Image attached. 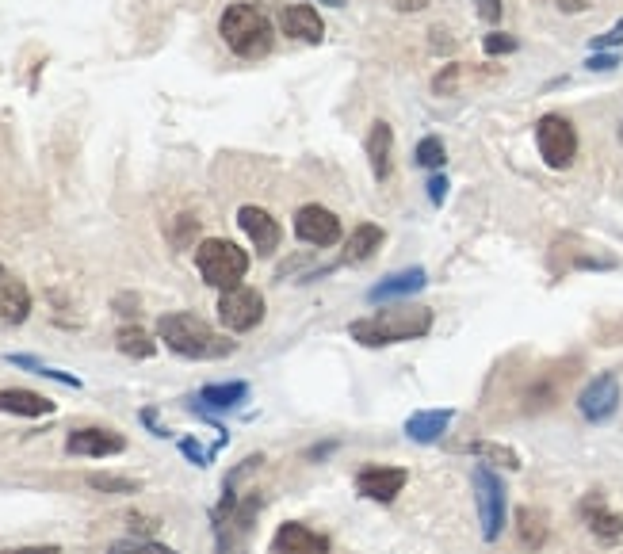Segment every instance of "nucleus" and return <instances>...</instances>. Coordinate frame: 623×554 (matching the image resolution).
Segmentation results:
<instances>
[{"instance_id": "obj_1", "label": "nucleus", "mask_w": 623, "mask_h": 554, "mask_svg": "<svg viewBox=\"0 0 623 554\" xmlns=\"http://www.w3.org/2000/svg\"><path fill=\"white\" fill-rule=\"evenodd\" d=\"M432 329V310L429 306H387L371 318H360L348 325L352 341H360L364 348H383V344H402L429 337Z\"/></svg>"}, {"instance_id": "obj_2", "label": "nucleus", "mask_w": 623, "mask_h": 554, "mask_svg": "<svg viewBox=\"0 0 623 554\" xmlns=\"http://www.w3.org/2000/svg\"><path fill=\"white\" fill-rule=\"evenodd\" d=\"M157 337L165 341V348H172L184 360H222V356H230L237 348L234 341H226L222 333H215L207 321L195 318V314H165L157 321Z\"/></svg>"}, {"instance_id": "obj_3", "label": "nucleus", "mask_w": 623, "mask_h": 554, "mask_svg": "<svg viewBox=\"0 0 623 554\" xmlns=\"http://www.w3.org/2000/svg\"><path fill=\"white\" fill-rule=\"evenodd\" d=\"M218 35H222V43L230 46L237 58H249V62L264 58L272 50V39H276L272 35V20L264 16L260 4H230L222 12V20H218Z\"/></svg>"}, {"instance_id": "obj_4", "label": "nucleus", "mask_w": 623, "mask_h": 554, "mask_svg": "<svg viewBox=\"0 0 623 554\" xmlns=\"http://www.w3.org/2000/svg\"><path fill=\"white\" fill-rule=\"evenodd\" d=\"M195 268H199L203 283H211L218 291H230V287H241V279L249 272V253L226 237H207L195 249Z\"/></svg>"}, {"instance_id": "obj_5", "label": "nucleus", "mask_w": 623, "mask_h": 554, "mask_svg": "<svg viewBox=\"0 0 623 554\" xmlns=\"http://www.w3.org/2000/svg\"><path fill=\"white\" fill-rule=\"evenodd\" d=\"M471 482H474V505H478L482 539L494 543V539H501V532H505V516H509V509H505V482H501L486 463L474 467Z\"/></svg>"}, {"instance_id": "obj_6", "label": "nucleus", "mask_w": 623, "mask_h": 554, "mask_svg": "<svg viewBox=\"0 0 623 554\" xmlns=\"http://www.w3.org/2000/svg\"><path fill=\"white\" fill-rule=\"evenodd\" d=\"M536 146L551 169H570L578 157V130L562 115H543L536 123Z\"/></svg>"}, {"instance_id": "obj_7", "label": "nucleus", "mask_w": 623, "mask_h": 554, "mask_svg": "<svg viewBox=\"0 0 623 554\" xmlns=\"http://www.w3.org/2000/svg\"><path fill=\"white\" fill-rule=\"evenodd\" d=\"M218 321L230 329V333H249L264 321V295L253 287H230L222 291L218 299Z\"/></svg>"}, {"instance_id": "obj_8", "label": "nucleus", "mask_w": 623, "mask_h": 554, "mask_svg": "<svg viewBox=\"0 0 623 554\" xmlns=\"http://www.w3.org/2000/svg\"><path fill=\"white\" fill-rule=\"evenodd\" d=\"M578 409L589 425H604L620 409V379L616 375H597L593 383L578 394Z\"/></svg>"}, {"instance_id": "obj_9", "label": "nucleus", "mask_w": 623, "mask_h": 554, "mask_svg": "<svg viewBox=\"0 0 623 554\" xmlns=\"http://www.w3.org/2000/svg\"><path fill=\"white\" fill-rule=\"evenodd\" d=\"M295 234L306 241V245H318V249H329L341 241V218L322 207V203H306L299 214H295Z\"/></svg>"}, {"instance_id": "obj_10", "label": "nucleus", "mask_w": 623, "mask_h": 554, "mask_svg": "<svg viewBox=\"0 0 623 554\" xmlns=\"http://www.w3.org/2000/svg\"><path fill=\"white\" fill-rule=\"evenodd\" d=\"M406 482L409 474L402 467H364L356 474V490L364 493L367 501H379V505H390L406 490Z\"/></svg>"}, {"instance_id": "obj_11", "label": "nucleus", "mask_w": 623, "mask_h": 554, "mask_svg": "<svg viewBox=\"0 0 623 554\" xmlns=\"http://www.w3.org/2000/svg\"><path fill=\"white\" fill-rule=\"evenodd\" d=\"M65 451L69 455H85V459H104V455L127 451V440L119 432H111V428H77V432H69Z\"/></svg>"}, {"instance_id": "obj_12", "label": "nucleus", "mask_w": 623, "mask_h": 554, "mask_svg": "<svg viewBox=\"0 0 623 554\" xmlns=\"http://www.w3.org/2000/svg\"><path fill=\"white\" fill-rule=\"evenodd\" d=\"M237 226L249 234V241L257 245L260 256H268V253H276V249H280V237H283L280 222L264 211V207H253V203H249V207H241V211H237Z\"/></svg>"}, {"instance_id": "obj_13", "label": "nucleus", "mask_w": 623, "mask_h": 554, "mask_svg": "<svg viewBox=\"0 0 623 554\" xmlns=\"http://www.w3.org/2000/svg\"><path fill=\"white\" fill-rule=\"evenodd\" d=\"M272 554H329V539L306 524L287 520L280 524V532L272 535Z\"/></svg>"}, {"instance_id": "obj_14", "label": "nucleus", "mask_w": 623, "mask_h": 554, "mask_svg": "<svg viewBox=\"0 0 623 554\" xmlns=\"http://www.w3.org/2000/svg\"><path fill=\"white\" fill-rule=\"evenodd\" d=\"M280 27H283V35H291V39H299V43H322L325 39L322 16H318V8H310V4H287L280 12Z\"/></svg>"}, {"instance_id": "obj_15", "label": "nucleus", "mask_w": 623, "mask_h": 554, "mask_svg": "<svg viewBox=\"0 0 623 554\" xmlns=\"http://www.w3.org/2000/svg\"><path fill=\"white\" fill-rule=\"evenodd\" d=\"M455 421V409H417L406 421V436L413 444H436L448 425Z\"/></svg>"}, {"instance_id": "obj_16", "label": "nucleus", "mask_w": 623, "mask_h": 554, "mask_svg": "<svg viewBox=\"0 0 623 554\" xmlns=\"http://www.w3.org/2000/svg\"><path fill=\"white\" fill-rule=\"evenodd\" d=\"M581 516H585L589 532L597 535L601 543H620L623 539V516L608 509L601 497H589V501L581 505Z\"/></svg>"}, {"instance_id": "obj_17", "label": "nucleus", "mask_w": 623, "mask_h": 554, "mask_svg": "<svg viewBox=\"0 0 623 554\" xmlns=\"http://www.w3.org/2000/svg\"><path fill=\"white\" fill-rule=\"evenodd\" d=\"M390 150H394V130H390V123H371V130H367V142H364V153L367 161H371V176L383 184L390 176Z\"/></svg>"}, {"instance_id": "obj_18", "label": "nucleus", "mask_w": 623, "mask_h": 554, "mask_svg": "<svg viewBox=\"0 0 623 554\" xmlns=\"http://www.w3.org/2000/svg\"><path fill=\"white\" fill-rule=\"evenodd\" d=\"M425 283H429L425 268H406V272H398V276H390V279H383V283H375V287L367 291V299H371V302L406 299V295H417Z\"/></svg>"}, {"instance_id": "obj_19", "label": "nucleus", "mask_w": 623, "mask_h": 554, "mask_svg": "<svg viewBox=\"0 0 623 554\" xmlns=\"http://www.w3.org/2000/svg\"><path fill=\"white\" fill-rule=\"evenodd\" d=\"M31 314V291L20 279L0 276V325H20Z\"/></svg>"}, {"instance_id": "obj_20", "label": "nucleus", "mask_w": 623, "mask_h": 554, "mask_svg": "<svg viewBox=\"0 0 623 554\" xmlns=\"http://www.w3.org/2000/svg\"><path fill=\"white\" fill-rule=\"evenodd\" d=\"M0 413H12V417H50L54 402L35 394V390H0Z\"/></svg>"}, {"instance_id": "obj_21", "label": "nucleus", "mask_w": 623, "mask_h": 554, "mask_svg": "<svg viewBox=\"0 0 623 554\" xmlns=\"http://www.w3.org/2000/svg\"><path fill=\"white\" fill-rule=\"evenodd\" d=\"M383 249V226H375V222H364V226H356V234L348 237V249H344V260L348 264H364L371 256Z\"/></svg>"}, {"instance_id": "obj_22", "label": "nucleus", "mask_w": 623, "mask_h": 554, "mask_svg": "<svg viewBox=\"0 0 623 554\" xmlns=\"http://www.w3.org/2000/svg\"><path fill=\"white\" fill-rule=\"evenodd\" d=\"M115 344H119V352L130 356V360H150L153 352H157V341H153L142 325H123Z\"/></svg>"}, {"instance_id": "obj_23", "label": "nucleus", "mask_w": 623, "mask_h": 554, "mask_svg": "<svg viewBox=\"0 0 623 554\" xmlns=\"http://www.w3.org/2000/svg\"><path fill=\"white\" fill-rule=\"evenodd\" d=\"M249 398V383H218V386H203L199 402L207 409H234Z\"/></svg>"}, {"instance_id": "obj_24", "label": "nucleus", "mask_w": 623, "mask_h": 554, "mask_svg": "<svg viewBox=\"0 0 623 554\" xmlns=\"http://www.w3.org/2000/svg\"><path fill=\"white\" fill-rule=\"evenodd\" d=\"M516 532H520V543L528 551H539L543 539H547V516L536 509H520L516 512Z\"/></svg>"}, {"instance_id": "obj_25", "label": "nucleus", "mask_w": 623, "mask_h": 554, "mask_svg": "<svg viewBox=\"0 0 623 554\" xmlns=\"http://www.w3.org/2000/svg\"><path fill=\"white\" fill-rule=\"evenodd\" d=\"M478 459V463H494V467H505V470H520V455H516L509 444H494V440H474L471 448H467Z\"/></svg>"}, {"instance_id": "obj_26", "label": "nucleus", "mask_w": 623, "mask_h": 554, "mask_svg": "<svg viewBox=\"0 0 623 554\" xmlns=\"http://www.w3.org/2000/svg\"><path fill=\"white\" fill-rule=\"evenodd\" d=\"M444 161H448V153H444V142L436 138V134H429V138H421L417 146H413V165L417 169H444Z\"/></svg>"}, {"instance_id": "obj_27", "label": "nucleus", "mask_w": 623, "mask_h": 554, "mask_svg": "<svg viewBox=\"0 0 623 554\" xmlns=\"http://www.w3.org/2000/svg\"><path fill=\"white\" fill-rule=\"evenodd\" d=\"M8 363H16V367H27V371H35V375H43V379H54V383L62 386H81V379L77 375H65V371H58V367H46L43 360H35V356H8Z\"/></svg>"}, {"instance_id": "obj_28", "label": "nucleus", "mask_w": 623, "mask_h": 554, "mask_svg": "<svg viewBox=\"0 0 623 554\" xmlns=\"http://www.w3.org/2000/svg\"><path fill=\"white\" fill-rule=\"evenodd\" d=\"M108 554H176L165 543H150V539H123V543H111Z\"/></svg>"}, {"instance_id": "obj_29", "label": "nucleus", "mask_w": 623, "mask_h": 554, "mask_svg": "<svg viewBox=\"0 0 623 554\" xmlns=\"http://www.w3.org/2000/svg\"><path fill=\"white\" fill-rule=\"evenodd\" d=\"M88 486H92V490H104V493H134L138 490L134 478H119V474H92Z\"/></svg>"}, {"instance_id": "obj_30", "label": "nucleus", "mask_w": 623, "mask_h": 554, "mask_svg": "<svg viewBox=\"0 0 623 554\" xmlns=\"http://www.w3.org/2000/svg\"><path fill=\"white\" fill-rule=\"evenodd\" d=\"M482 50H486L490 58H501V54H513L516 39L513 35H505V31H494V35H486V39H482Z\"/></svg>"}, {"instance_id": "obj_31", "label": "nucleus", "mask_w": 623, "mask_h": 554, "mask_svg": "<svg viewBox=\"0 0 623 554\" xmlns=\"http://www.w3.org/2000/svg\"><path fill=\"white\" fill-rule=\"evenodd\" d=\"M620 65V54H608V50H597V54H589V62L585 69H593V73H612Z\"/></svg>"}, {"instance_id": "obj_32", "label": "nucleus", "mask_w": 623, "mask_h": 554, "mask_svg": "<svg viewBox=\"0 0 623 554\" xmlns=\"http://www.w3.org/2000/svg\"><path fill=\"white\" fill-rule=\"evenodd\" d=\"M429 199H432V207H440V203L448 199V176H444V172H432L429 176Z\"/></svg>"}, {"instance_id": "obj_33", "label": "nucleus", "mask_w": 623, "mask_h": 554, "mask_svg": "<svg viewBox=\"0 0 623 554\" xmlns=\"http://www.w3.org/2000/svg\"><path fill=\"white\" fill-rule=\"evenodd\" d=\"M471 4H474V12H478L486 23L501 20V0H471Z\"/></svg>"}, {"instance_id": "obj_34", "label": "nucleus", "mask_w": 623, "mask_h": 554, "mask_svg": "<svg viewBox=\"0 0 623 554\" xmlns=\"http://www.w3.org/2000/svg\"><path fill=\"white\" fill-rule=\"evenodd\" d=\"M180 451L192 459L195 467H207V463H211V451H203L199 444H195V440H180Z\"/></svg>"}, {"instance_id": "obj_35", "label": "nucleus", "mask_w": 623, "mask_h": 554, "mask_svg": "<svg viewBox=\"0 0 623 554\" xmlns=\"http://www.w3.org/2000/svg\"><path fill=\"white\" fill-rule=\"evenodd\" d=\"M620 43H623V20L616 23L608 35H597V39H593V50H612V46H620Z\"/></svg>"}, {"instance_id": "obj_36", "label": "nucleus", "mask_w": 623, "mask_h": 554, "mask_svg": "<svg viewBox=\"0 0 623 554\" xmlns=\"http://www.w3.org/2000/svg\"><path fill=\"white\" fill-rule=\"evenodd\" d=\"M455 77H459V65H448V69H444V73L432 81V88L444 96V92H452V88H455Z\"/></svg>"}, {"instance_id": "obj_37", "label": "nucleus", "mask_w": 623, "mask_h": 554, "mask_svg": "<svg viewBox=\"0 0 623 554\" xmlns=\"http://www.w3.org/2000/svg\"><path fill=\"white\" fill-rule=\"evenodd\" d=\"M394 8L398 12H421V8H429V0H394Z\"/></svg>"}, {"instance_id": "obj_38", "label": "nucleus", "mask_w": 623, "mask_h": 554, "mask_svg": "<svg viewBox=\"0 0 623 554\" xmlns=\"http://www.w3.org/2000/svg\"><path fill=\"white\" fill-rule=\"evenodd\" d=\"M0 554H62L58 547H16V551H0Z\"/></svg>"}, {"instance_id": "obj_39", "label": "nucleus", "mask_w": 623, "mask_h": 554, "mask_svg": "<svg viewBox=\"0 0 623 554\" xmlns=\"http://www.w3.org/2000/svg\"><path fill=\"white\" fill-rule=\"evenodd\" d=\"M318 4H325V8H344V0H318Z\"/></svg>"}, {"instance_id": "obj_40", "label": "nucleus", "mask_w": 623, "mask_h": 554, "mask_svg": "<svg viewBox=\"0 0 623 554\" xmlns=\"http://www.w3.org/2000/svg\"><path fill=\"white\" fill-rule=\"evenodd\" d=\"M620 142H623V127H620Z\"/></svg>"}, {"instance_id": "obj_41", "label": "nucleus", "mask_w": 623, "mask_h": 554, "mask_svg": "<svg viewBox=\"0 0 623 554\" xmlns=\"http://www.w3.org/2000/svg\"><path fill=\"white\" fill-rule=\"evenodd\" d=\"M0 276H4V268H0Z\"/></svg>"}]
</instances>
